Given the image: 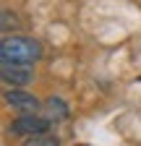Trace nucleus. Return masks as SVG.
<instances>
[{"label": "nucleus", "mask_w": 141, "mask_h": 146, "mask_svg": "<svg viewBox=\"0 0 141 146\" xmlns=\"http://www.w3.org/2000/svg\"><path fill=\"white\" fill-rule=\"evenodd\" d=\"M0 55H3V63L26 65L39 58V44L34 39H26V36H8V39H3V52Z\"/></svg>", "instance_id": "1"}, {"label": "nucleus", "mask_w": 141, "mask_h": 146, "mask_svg": "<svg viewBox=\"0 0 141 146\" xmlns=\"http://www.w3.org/2000/svg\"><path fill=\"white\" fill-rule=\"evenodd\" d=\"M50 128V120L47 117H39V115H21L19 120H16L11 125V133L16 136H42L45 131Z\"/></svg>", "instance_id": "2"}, {"label": "nucleus", "mask_w": 141, "mask_h": 146, "mask_svg": "<svg viewBox=\"0 0 141 146\" xmlns=\"http://www.w3.org/2000/svg\"><path fill=\"white\" fill-rule=\"evenodd\" d=\"M5 99H8V102H11L16 110L26 112V115L37 112V107H39V102H37V97H34V94H26V91H19V89L8 91V94H5Z\"/></svg>", "instance_id": "3"}, {"label": "nucleus", "mask_w": 141, "mask_h": 146, "mask_svg": "<svg viewBox=\"0 0 141 146\" xmlns=\"http://www.w3.org/2000/svg\"><path fill=\"white\" fill-rule=\"evenodd\" d=\"M3 78L11 81V84H29L31 81V70L24 68V65H11V63H3Z\"/></svg>", "instance_id": "4"}, {"label": "nucleus", "mask_w": 141, "mask_h": 146, "mask_svg": "<svg viewBox=\"0 0 141 146\" xmlns=\"http://www.w3.org/2000/svg\"><path fill=\"white\" fill-rule=\"evenodd\" d=\"M68 115V110H65V104L60 102V99H55V97H52V99H47L45 102V117L52 123V120H63Z\"/></svg>", "instance_id": "5"}, {"label": "nucleus", "mask_w": 141, "mask_h": 146, "mask_svg": "<svg viewBox=\"0 0 141 146\" xmlns=\"http://www.w3.org/2000/svg\"><path fill=\"white\" fill-rule=\"evenodd\" d=\"M24 146H60V141L52 138V136H47V133H42V136H31V138H26Z\"/></svg>", "instance_id": "6"}]
</instances>
